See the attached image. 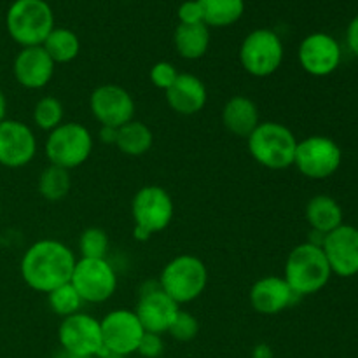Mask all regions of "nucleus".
Here are the masks:
<instances>
[{"instance_id":"23","label":"nucleus","mask_w":358,"mask_h":358,"mask_svg":"<svg viewBox=\"0 0 358 358\" xmlns=\"http://www.w3.org/2000/svg\"><path fill=\"white\" fill-rule=\"evenodd\" d=\"M173 44L185 59H199L208 52L210 28L205 23L178 24L173 34Z\"/></svg>"},{"instance_id":"12","label":"nucleus","mask_w":358,"mask_h":358,"mask_svg":"<svg viewBox=\"0 0 358 358\" xmlns=\"http://www.w3.org/2000/svg\"><path fill=\"white\" fill-rule=\"evenodd\" d=\"M341 45L332 35L315 31L301 41L297 59L306 73L313 77H327L341 65Z\"/></svg>"},{"instance_id":"38","label":"nucleus","mask_w":358,"mask_h":358,"mask_svg":"<svg viewBox=\"0 0 358 358\" xmlns=\"http://www.w3.org/2000/svg\"><path fill=\"white\" fill-rule=\"evenodd\" d=\"M157 290H161L159 280H147V282H143L142 285H140L138 296H147V294L157 292Z\"/></svg>"},{"instance_id":"24","label":"nucleus","mask_w":358,"mask_h":358,"mask_svg":"<svg viewBox=\"0 0 358 358\" xmlns=\"http://www.w3.org/2000/svg\"><path fill=\"white\" fill-rule=\"evenodd\" d=\"M154 143V133L145 122L142 121H129L128 124L121 126L117 131V149L122 154L131 157H140L150 150Z\"/></svg>"},{"instance_id":"11","label":"nucleus","mask_w":358,"mask_h":358,"mask_svg":"<svg viewBox=\"0 0 358 358\" xmlns=\"http://www.w3.org/2000/svg\"><path fill=\"white\" fill-rule=\"evenodd\" d=\"M59 348L84 357H96L103 348L100 320L91 315L79 313L63 318L58 329Z\"/></svg>"},{"instance_id":"27","label":"nucleus","mask_w":358,"mask_h":358,"mask_svg":"<svg viewBox=\"0 0 358 358\" xmlns=\"http://www.w3.org/2000/svg\"><path fill=\"white\" fill-rule=\"evenodd\" d=\"M37 187L38 194L48 201H62L69 196L70 187H72L70 171L65 168L49 164L45 170H42Z\"/></svg>"},{"instance_id":"40","label":"nucleus","mask_w":358,"mask_h":358,"mask_svg":"<svg viewBox=\"0 0 358 358\" xmlns=\"http://www.w3.org/2000/svg\"><path fill=\"white\" fill-rule=\"evenodd\" d=\"M6 114H7V98L3 94V91L0 90V122L6 121Z\"/></svg>"},{"instance_id":"10","label":"nucleus","mask_w":358,"mask_h":358,"mask_svg":"<svg viewBox=\"0 0 358 358\" xmlns=\"http://www.w3.org/2000/svg\"><path fill=\"white\" fill-rule=\"evenodd\" d=\"M70 285L84 303L100 304L110 299L117 289V275L107 259H84L76 262Z\"/></svg>"},{"instance_id":"15","label":"nucleus","mask_w":358,"mask_h":358,"mask_svg":"<svg viewBox=\"0 0 358 358\" xmlns=\"http://www.w3.org/2000/svg\"><path fill=\"white\" fill-rule=\"evenodd\" d=\"M332 275L352 278L358 275V227L343 224L325 234L322 245Z\"/></svg>"},{"instance_id":"14","label":"nucleus","mask_w":358,"mask_h":358,"mask_svg":"<svg viewBox=\"0 0 358 358\" xmlns=\"http://www.w3.org/2000/svg\"><path fill=\"white\" fill-rule=\"evenodd\" d=\"M90 110L101 126L121 128L135 119V100L122 86L103 84L91 93Z\"/></svg>"},{"instance_id":"35","label":"nucleus","mask_w":358,"mask_h":358,"mask_svg":"<svg viewBox=\"0 0 358 358\" xmlns=\"http://www.w3.org/2000/svg\"><path fill=\"white\" fill-rule=\"evenodd\" d=\"M346 45L352 51V55L358 58V14L350 21L348 28H346Z\"/></svg>"},{"instance_id":"18","label":"nucleus","mask_w":358,"mask_h":358,"mask_svg":"<svg viewBox=\"0 0 358 358\" xmlns=\"http://www.w3.org/2000/svg\"><path fill=\"white\" fill-rule=\"evenodd\" d=\"M250 304L261 315H278L292 306L299 297L294 294L283 276H264L252 285Z\"/></svg>"},{"instance_id":"20","label":"nucleus","mask_w":358,"mask_h":358,"mask_svg":"<svg viewBox=\"0 0 358 358\" xmlns=\"http://www.w3.org/2000/svg\"><path fill=\"white\" fill-rule=\"evenodd\" d=\"M166 93V101L180 115H194L205 108L208 101V91L205 83L192 73H178L175 83Z\"/></svg>"},{"instance_id":"36","label":"nucleus","mask_w":358,"mask_h":358,"mask_svg":"<svg viewBox=\"0 0 358 358\" xmlns=\"http://www.w3.org/2000/svg\"><path fill=\"white\" fill-rule=\"evenodd\" d=\"M117 131L119 128H112V126H101L100 131H98V138L101 143H107V145H115L117 142Z\"/></svg>"},{"instance_id":"31","label":"nucleus","mask_w":358,"mask_h":358,"mask_svg":"<svg viewBox=\"0 0 358 358\" xmlns=\"http://www.w3.org/2000/svg\"><path fill=\"white\" fill-rule=\"evenodd\" d=\"M198 332H199L198 318H196L192 313H189V311H184V310H178L173 324H171L170 329H168V334L180 343L192 341V339L198 336Z\"/></svg>"},{"instance_id":"33","label":"nucleus","mask_w":358,"mask_h":358,"mask_svg":"<svg viewBox=\"0 0 358 358\" xmlns=\"http://www.w3.org/2000/svg\"><path fill=\"white\" fill-rule=\"evenodd\" d=\"M140 358H159L164 353V341L161 334L145 332L136 350Z\"/></svg>"},{"instance_id":"25","label":"nucleus","mask_w":358,"mask_h":358,"mask_svg":"<svg viewBox=\"0 0 358 358\" xmlns=\"http://www.w3.org/2000/svg\"><path fill=\"white\" fill-rule=\"evenodd\" d=\"M203 23L208 28H226L238 23L245 13V0H198Z\"/></svg>"},{"instance_id":"34","label":"nucleus","mask_w":358,"mask_h":358,"mask_svg":"<svg viewBox=\"0 0 358 358\" xmlns=\"http://www.w3.org/2000/svg\"><path fill=\"white\" fill-rule=\"evenodd\" d=\"M178 24H198L203 23L201 6L198 0H184L177 9Z\"/></svg>"},{"instance_id":"7","label":"nucleus","mask_w":358,"mask_h":358,"mask_svg":"<svg viewBox=\"0 0 358 358\" xmlns=\"http://www.w3.org/2000/svg\"><path fill=\"white\" fill-rule=\"evenodd\" d=\"M94 138L86 126L79 122H63L52 129L45 140V157L55 166L73 170L90 159Z\"/></svg>"},{"instance_id":"5","label":"nucleus","mask_w":358,"mask_h":358,"mask_svg":"<svg viewBox=\"0 0 358 358\" xmlns=\"http://www.w3.org/2000/svg\"><path fill=\"white\" fill-rule=\"evenodd\" d=\"M159 283L163 292L180 306L192 303L205 292L208 285V269L196 255L182 254L164 266Z\"/></svg>"},{"instance_id":"13","label":"nucleus","mask_w":358,"mask_h":358,"mask_svg":"<svg viewBox=\"0 0 358 358\" xmlns=\"http://www.w3.org/2000/svg\"><path fill=\"white\" fill-rule=\"evenodd\" d=\"M103 348L128 358L138 350L145 329L140 324L135 311L114 310L100 320Z\"/></svg>"},{"instance_id":"32","label":"nucleus","mask_w":358,"mask_h":358,"mask_svg":"<svg viewBox=\"0 0 358 358\" xmlns=\"http://www.w3.org/2000/svg\"><path fill=\"white\" fill-rule=\"evenodd\" d=\"M178 77V70L175 69L173 63L170 62H157L156 65L150 69V80L156 87L159 90L168 91L171 87V84L175 83V79Z\"/></svg>"},{"instance_id":"4","label":"nucleus","mask_w":358,"mask_h":358,"mask_svg":"<svg viewBox=\"0 0 358 358\" xmlns=\"http://www.w3.org/2000/svg\"><path fill=\"white\" fill-rule=\"evenodd\" d=\"M297 142L292 129L275 121L261 122L247 138L250 156L261 166L275 171L294 166Z\"/></svg>"},{"instance_id":"22","label":"nucleus","mask_w":358,"mask_h":358,"mask_svg":"<svg viewBox=\"0 0 358 358\" xmlns=\"http://www.w3.org/2000/svg\"><path fill=\"white\" fill-rule=\"evenodd\" d=\"M306 220L313 231H318L322 234H329L331 231L338 229L343 226V208L332 196L327 194H317L308 201L306 210Z\"/></svg>"},{"instance_id":"41","label":"nucleus","mask_w":358,"mask_h":358,"mask_svg":"<svg viewBox=\"0 0 358 358\" xmlns=\"http://www.w3.org/2000/svg\"><path fill=\"white\" fill-rule=\"evenodd\" d=\"M94 358H126V357L119 355V353H115V352H110V350H107V348H101V352L98 353Z\"/></svg>"},{"instance_id":"28","label":"nucleus","mask_w":358,"mask_h":358,"mask_svg":"<svg viewBox=\"0 0 358 358\" xmlns=\"http://www.w3.org/2000/svg\"><path fill=\"white\" fill-rule=\"evenodd\" d=\"M63 105L56 96H44L35 103L34 107V122L42 131L51 133L52 129L63 124Z\"/></svg>"},{"instance_id":"29","label":"nucleus","mask_w":358,"mask_h":358,"mask_svg":"<svg viewBox=\"0 0 358 358\" xmlns=\"http://www.w3.org/2000/svg\"><path fill=\"white\" fill-rule=\"evenodd\" d=\"M48 304L52 313H56L62 318H66L70 315L79 313L84 301L80 299V296L70 283H65V285L58 287V289L48 294Z\"/></svg>"},{"instance_id":"2","label":"nucleus","mask_w":358,"mask_h":358,"mask_svg":"<svg viewBox=\"0 0 358 358\" xmlns=\"http://www.w3.org/2000/svg\"><path fill=\"white\" fill-rule=\"evenodd\" d=\"M332 271L322 247L301 243L292 248L285 261L283 280L297 297L320 292L331 280Z\"/></svg>"},{"instance_id":"19","label":"nucleus","mask_w":358,"mask_h":358,"mask_svg":"<svg viewBox=\"0 0 358 358\" xmlns=\"http://www.w3.org/2000/svg\"><path fill=\"white\" fill-rule=\"evenodd\" d=\"M178 310L180 306L161 289L157 292L140 296L135 313L145 332L163 336L173 324Z\"/></svg>"},{"instance_id":"6","label":"nucleus","mask_w":358,"mask_h":358,"mask_svg":"<svg viewBox=\"0 0 358 358\" xmlns=\"http://www.w3.org/2000/svg\"><path fill=\"white\" fill-rule=\"evenodd\" d=\"M175 206L170 192L161 185H145L131 201V215L135 222L133 236L136 241H147L150 236L166 229L173 220Z\"/></svg>"},{"instance_id":"37","label":"nucleus","mask_w":358,"mask_h":358,"mask_svg":"<svg viewBox=\"0 0 358 358\" xmlns=\"http://www.w3.org/2000/svg\"><path fill=\"white\" fill-rule=\"evenodd\" d=\"M250 358H276V357H275V352H273V348L268 345V343H259V345H255L254 350H252Z\"/></svg>"},{"instance_id":"26","label":"nucleus","mask_w":358,"mask_h":358,"mask_svg":"<svg viewBox=\"0 0 358 358\" xmlns=\"http://www.w3.org/2000/svg\"><path fill=\"white\" fill-rule=\"evenodd\" d=\"M42 48L45 49L55 63H70L79 56L80 38L70 28L55 27V30L48 35Z\"/></svg>"},{"instance_id":"3","label":"nucleus","mask_w":358,"mask_h":358,"mask_svg":"<svg viewBox=\"0 0 358 358\" xmlns=\"http://www.w3.org/2000/svg\"><path fill=\"white\" fill-rule=\"evenodd\" d=\"M6 28L21 48L42 45L55 30V13L45 0H14L6 14Z\"/></svg>"},{"instance_id":"9","label":"nucleus","mask_w":358,"mask_h":358,"mask_svg":"<svg viewBox=\"0 0 358 358\" xmlns=\"http://www.w3.org/2000/svg\"><path fill=\"white\" fill-rule=\"evenodd\" d=\"M343 163L341 147L324 135H311L297 142L294 166L311 180H325L339 170Z\"/></svg>"},{"instance_id":"21","label":"nucleus","mask_w":358,"mask_h":358,"mask_svg":"<svg viewBox=\"0 0 358 358\" xmlns=\"http://www.w3.org/2000/svg\"><path fill=\"white\" fill-rule=\"evenodd\" d=\"M222 122L229 133L248 138L255 128L261 124L259 107L254 100L243 94L229 98L222 108Z\"/></svg>"},{"instance_id":"8","label":"nucleus","mask_w":358,"mask_h":358,"mask_svg":"<svg viewBox=\"0 0 358 358\" xmlns=\"http://www.w3.org/2000/svg\"><path fill=\"white\" fill-rule=\"evenodd\" d=\"M283 42L275 30L255 28L240 45V63L252 77H269L282 66Z\"/></svg>"},{"instance_id":"1","label":"nucleus","mask_w":358,"mask_h":358,"mask_svg":"<svg viewBox=\"0 0 358 358\" xmlns=\"http://www.w3.org/2000/svg\"><path fill=\"white\" fill-rule=\"evenodd\" d=\"M76 262V255L65 243L45 238L30 245L23 254L21 278L35 292L49 294L70 283Z\"/></svg>"},{"instance_id":"17","label":"nucleus","mask_w":358,"mask_h":358,"mask_svg":"<svg viewBox=\"0 0 358 358\" xmlns=\"http://www.w3.org/2000/svg\"><path fill=\"white\" fill-rule=\"evenodd\" d=\"M56 63L42 45L21 48L13 63L14 79L27 90H42L51 83Z\"/></svg>"},{"instance_id":"30","label":"nucleus","mask_w":358,"mask_h":358,"mask_svg":"<svg viewBox=\"0 0 358 358\" xmlns=\"http://www.w3.org/2000/svg\"><path fill=\"white\" fill-rule=\"evenodd\" d=\"M79 250L84 259H105L108 252V236L100 227H87L79 238Z\"/></svg>"},{"instance_id":"39","label":"nucleus","mask_w":358,"mask_h":358,"mask_svg":"<svg viewBox=\"0 0 358 358\" xmlns=\"http://www.w3.org/2000/svg\"><path fill=\"white\" fill-rule=\"evenodd\" d=\"M52 358H93V357H84V355H77V353H72V352H66V350L59 348L58 352L52 355Z\"/></svg>"},{"instance_id":"16","label":"nucleus","mask_w":358,"mask_h":358,"mask_svg":"<svg viewBox=\"0 0 358 358\" xmlns=\"http://www.w3.org/2000/svg\"><path fill=\"white\" fill-rule=\"evenodd\" d=\"M37 154V138L24 122L6 119L0 122V164L6 168H23Z\"/></svg>"}]
</instances>
